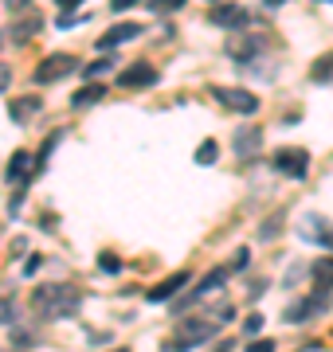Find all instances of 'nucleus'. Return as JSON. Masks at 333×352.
<instances>
[{
  "instance_id": "1",
  "label": "nucleus",
  "mask_w": 333,
  "mask_h": 352,
  "mask_svg": "<svg viewBox=\"0 0 333 352\" xmlns=\"http://www.w3.org/2000/svg\"><path fill=\"white\" fill-rule=\"evenodd\" d=\"M78 289L67 286V282H47L32 294V309L43 317H75L78 314Z\"/></svg>"
},
{
  "instance_id": "2",
  "label": "nucleus",
  "mask_w": 333,
  "mask_h": 352,
  "mask_svg": "<svg viewBox=\"0 0 333 352\" xmlns=\"http://www.w3.org/2000/svg\"><path fill=\"white\" fill-rule=\"evenodd\" d=\"M208 24L212 28H228V32H244V28L251 24V12H247L244 4H212Z\"/></svg>"
},
{
  "instance_id": "3",
  "label": "nucleus",
  "mask_w": 333,
  "mask_h": 352,
  "mask_svg": "<svg viewBox=\"0 0 333 352\" xmlns=\"http://www.w3.org/2000/svg\"><path fill=\"white\" fill-rule=\"evenodd\" d=\"M216 337V321H196V317H184L177 325V344L184 352L196 349V344H204V340Z\"/></svg>"
},
{
  "instance_id": "4",
  "label": "nucleus",
  "mask_w": 333,
  "mask_h": 352,
  "mask_svg": "<svg viewBox=\"0 0 333 352\" xmlns=\"http://www.w3.org/2000/svg\"><path fill=\"white\" fill-rule=\"evenodd\" d=\"M75 67H78L75 55H67V51L47 55V59H39V67H36V82H59V78H67Z\"/></svg>"
},
{
  "instance_id": "5",
  "label": "nucleus",
  "mask_w": 333,
  "mask_h": 352,
  "mask_svg": "<svg viewBox=\"0 0 333 352\" xmlns=\"http://www.w3.org/2000/svg\"><path fill=\"white\" fill-rule=\"evenodd\" d=\"M212 94H216L219 106H228V110H235V113H255V110H259V98L251 94V90H239V87H216Z\"/></svg>"
},
{
  "instance_id": "6",
  "label": "nucleus",
  "mask_w": 333,
  "mask_h": 352,
  "mask_svg": "<svg viewBox=\"0 0 333 352\" xmlns=\"http://www.w3.org/2000/svg\"><path fill=\"white\" fill-rule=\"evenodd\" d=\"M275 168H279L282 176L302 180V176L310 173V153L306 149H279V153H275Z\"/></svg>"
},
{
  "instance_id": "7",
  "label": "nucleus",
  "mask_w": 333,
  "mask_h": 352,
  "mask_svg": "<svg viewBox=\"0 0 333 352\" xmlns=\"http://www.w3.org/2000/svg\"><path fill=\"white\" fill-rule=\"evenodd\" d=\"M231 145H235V153H239V161H251V157H259V153H263V129L247 122V126L235 129Z\"/></svg>"
},
{
  "instance_id": "8",
  "label": "nucleus",
  "mask_w": 333,
  "mask_h": 352,
  "mask_svg": "<svg viewBox=\"0 0 333 352\" xmlns=\"http://www.w3.org/2000/svg\"><path fill=\"white\" fill-rule=\"evenodd\" d=\"M157 82V71L149 63H145V59H141V63H129L126 71H118V87L122 90H138V87H153Z\"/></svg>"
},
{
  "instance_id": "9",
  "label": "nucleus",
  "mask_w": 333,
  "mask_h": 352,
  "mask_svg": "<svg viewBox=\"0 0 333 352\" xmlns=\"http://www.w3.org/2000/svg\"><path fill=\"white\" fill-rule=\"evenodd\" d=\"M36 164H39V161H36V157H32L28 149H16V153H12V161H8V184H12V188H24Z\"/></svg>"
},
{
  "instance_id": "10",
  "label": "nucleus",
  "mask_w": 333,
  "mask_h": 352,
  "mask_svg": "<svg viewBox=\"0 0 333 352\" xmlns=\"http://www.w3.org/2000/svg\"><path fill=\"white\" fill-rule=\"evenodd\" d=\"M189 270H177V274H169L165 282H157L153 289H149V302H169V298H173V294H180V289L189 286Z\"/></svg>"
},
{
  "instance_id": "11",
  "label": "nucleus",
  "mask_w": 333,
  "mask_h": 352,
  "mask_svg": "<svg viewBox=\"0 0 333 352\" xmlns=\"http://www.w3.org/2000/svg\"><path fill=\"white\" fill-rule=\"evenodd\" d=\"M267 51V43L259 36H247V39H231L228 43V55L231 59H239V63H247V59H255V55H263Z\"/></svg>"
},
{
  "instance_id": "12",
  "label": "nucleus",
  "mask_w": 333,
  "mask_h": 352,
  "mask_svg": "<svg viewBox=\"0 0 333 352\" xmlns=\"http://www.w3.org/2000/svg\"><path fill=\"white\" fill-rule=\"evenodd\" d=\"M302 239L321 243L325 251H333V235L325 231V219H321V215H306V219H302Z\"/></svg>"
},
{
  "instance_id": "13",
  "label": "nucleus",
  "mask_w": 333,
  "mask_h": 352,
  "mask_svg": "<svg viewBox=\"0 0 333 352\" xmlns=\"http://www.w3.org/2000/svg\"><path fill=\"white\" fill-rule=\"evenodd\" d=\"M141 36V24H118V28H110L103 39H98V47L103 51H110V47H118V43H126V39H138Z\"/></svg>"
},
{
  "instance_id": "14",
  "label": "nucleus",
  "mask_w": 333,
  "mask_h": 352,
  "mask_svg": "<svg viewBox=\"0 0 333 352\" xmlns=\"http://www.w3.org/2000/svg\"><path fill=\"white\" fill-rule=\"evenodd\" d=\"M310 78H314V82H333V51H325L321 59H314Z\"/></svg>"
},
{
  "instance_id": "15",
  "label": "nucleus",
  "mask_w": 333,
  "mask_h": 352,
  "mask_svg": "<svg viewBox=\"0 0 333 352\" xmlns=\"http://www.w3.org/2000/svg\"><path fill=\"white\" fill-rule=\"evenodd\" d=\"M36 110H39V98H12V102H8L12 122H24V118H32Z\"/></svg>"
},
{
  "instance_id": "16",
  "label": "nucleus",
  "mask_w": 333,
  "mask_h": 352,
  "mask_svg": "<svg viewBox=\"0 0 333 352\" xmlns=\"http://www.w3.org/2000/svg\"><path fill=\"white\" fill-rule=\"evenodd\" d=\"M310 274H314L318 289H330L333 286V258H318V263L310 266Z\"/></svg>"
},
{
  "instance_id": "17",
  "label": "nucleus",
  "mask_w": 333,
  "mask_h": 352,
  "mask_svg": "<svg viewBox=\"0 0 333 352\" xmlns=\"http://www.w3.org/2000/svg\"><path fill=\"white\" fill-rule=\"evenodd\" d=\"M106 94V87H98V82H90V87H83L75 94V98H71V106H75V110H83V106H94V102L103 98Z\"/></svg>"
},
{
  "instance_id": "18",
  "label": "nucleus",
  "mask_w": 333,
  "mask_h": 352,
  "mask_svg": "<svg viewBox=\"0 0 333 352\" xmlns=\"http://www.w3.org/2000/svg\"><path fill=\"white\" fill-rule=\"evenodd\" d=\"M39 28H43V20H39V16H28V20H20V24L12 28V39H16V43H24V39L36 36Z\"/></svg>"
},
{
  "instance_id": "19",
  "label": "nucleus",
  "mask_w": 333,
  "mask_h": 352,
  "mask_svg": "<svg viewBox=\"0 0 333 352\" xmlns=\"http://www.w3.org/2000/svg\"><path fill=\"white\" fill-rule=\"evenodd\" d=\"M216 157H219L216 141H200V149H196V164H216Z\"/></svg>"
},
{
  "instance_id": "20",
  "label": "nucleus",
  "mask_w": 333,
  "mask_h": 352,
  "mask_svg": "<svg viewBox=\"0 0 333 352\" xmlns=\"http://www.w3.org/2000/svg\"><path fill=\"white\" fill-rule=\"evenodd\" d=\"M110 67H114V59H94V63L87 67V78H98V75H106Z\"/></svg>"
},
{
  "instance_id": "21",
  "label": "nucleus",
  "mask_w": 333,
  "mask_h": 352,
  "mask_svg": "<svg viewBox=\"0 0 333 352\" xmlns=\"http://www.w3.org/2000/svg\"><path fill=\"white\" fill-rule=\"evenodd\" d=\"M8 321H16V302H12V298H4V302H0V325H8Z\"/></svg>"
},
{
  "instance_id": "22",
  "label": "nucleus",
  "mask_w": 333,
  "mask_h": 352,
  "mask_svg": "<svg viewBox=\"0 0 333 352\" xmlns=\"http://www.w3.org/2000/svg\"><path fill=\"white\" fill-rule=\"evenodd\" d=\"M98 266H103L106 274H122V263H118L114 254H98Z\"/></svg>"
},
{
  "instance_id": "23",
  "label": "nucleus",
  "mask_w": 333,
  "mask_h": 352,
  "mask_svg": "<svg viewBox=\"0 0 333 352\" xmlns=\"http://www.w3.org/2000/svg\"><path fill=\"white\" fill-rule=\"evenodd\" d=\"M149 8L153 12H177V8H184V0H153Z\"/></svg>"
},
{
  "instance_id": "24",
  "label": "nucleus",
  "mask_w": 333,
  "mask_h": 352,
  "mask_svg": "<svg viewBox=\"0 0 333 352\" xmlns=\"http://www.w3.org/2000/svg\"><path fill=\"white\" fill-rule=\"evenodd\" d=\"M12 344H16V352H20V349H36V337H32V333H16V337H12Z\"/></svg>"
},
{
  "instance_id": "25",
  "label": "nucleus",
  "mask_w": 333,
  "mask_h": 352,
  "mask_svg": "<svg viewBox=\"0 0 333 352\" xmlns=\"http://www.w3.org/2000/svg\"><path fill=\"white\" fill-rule=\"evenodd\" d=\"M259 329H263V314H251V317L244 321V333H247V337H255Z\"/></svg>"
},
{
  "instance_id": "26",
  "label": "nucleus",
  "mask_w": 333,
  "mask_h": 352,
  "mask_svg": "<svg viewBox=\"0 0 333 352\" xmlns=\"http://www.w3.org/2000/svg\"><path fill=\"white\" fill-rule=\"evenodd\" d=\"M247 352H275V340H251Z\"/></svg>"
},
{
  "instance_id": "27",
  "label": "nucleus",
  "mask_w": 333,
  "mask_h": 352,
  "mask_svg": "<svg viewBox=\"0 0 333 352\" xmlns=\"http://www.w3.org/2000/svg\"><path fill=\"white\" fill-rule=\"evenodd\" d=\"M141 0H110V8H114V12H126V8H138Z\"/></svg>"
},
{
  "instance_id": "28",
  "label": "nucleus",
  "mask_w": 333,
  "mask_h": 352,
  "mask_svg": "<svg viewBox=\"0 0 333 352\" xmlns=\"http://www.w3.org/2000/svg\"><path fill=\"white\" fill-rule=\"evenodd\" d=\"M78 4H87V0H55L59 12H71V8H78Z\"/></svg>"
},
{
  "instance_id": "29",
  "label": "nucleus",
  "mask_w": 333,
  "mask_h": 352,
  "mask_svg": "<svg viewBox=\"0 0 333 352\" xmlns=\"http://www.w3.org/2000/svg\"><path fill=\"white\" fill-rule=\"evenodd\" d=\"M8 82H12V71L0 63V90H8Z\"/></svg>"
},
{
  "instance_id": "30",
  "label": "nucleus",
  "mask_w": 333,
  "mask_h": 352,
  "mask_svg": "<svg viewBox=\"0 0 333 352\" xmlns=\"http://www.w3.org/2000/svg\"><path fill=\"white\" fill-rule=\"evenodd\" d=\"M24 4H32V0H8V8H12V12H16V8H24Z\"/></svg>"
},
{
  "instance_id": "31",
  "label": "nucleus",
  "mask_w": 333,
  "mask_h": 352,
  "mask_svg": "<svg viewBox=\"0 0 333 352\" xmlns=\"http://www.w3.org/2000/svg\"><path fill=\"white\" fill-rule=\"evenodd\" d=\"M267 4H270V8H275V4H282V0H267Z\"/></svg>"
},
{
  "instance_id": "32",
  "label": "nucleus",
  "mask_w": 333,
  "mask_h": 352,
  "mask_svg": "<svg viewBox=\"0 0 333 352\" xmlns=\"http://www.w3.org/2000/svg\"><path fill=\"white\" fill-rule=\"evenodd\" d=\"M114 352H129V349H114Z\"/></svg>"
},
{
  "instance_id": "33",
  "label": "nucleus",
  "mask_w": 333,
  "mask_h": 352,
  "mask_svg": "<svg viewBox=\"0 0 333 352\" xmlns=\"http://www.w3.org/2000/svg\"><path fill=\"white\" fill-rule=\"evenodd\" d=\"M321 4H333V0H321Z\"/></svg>"
}]
</instances>
